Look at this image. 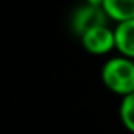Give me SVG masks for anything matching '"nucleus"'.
I'll use <instances>...</instances> for the list:
<instances>
[{
    "label": "nucleus",
    "mask_w": 134,
    "mask_h": 134,
    "mask_svg": "<svg viewBox=\"0 0 134 134\" xmlns=\"http://www.w3.org/2000/svg\"><path fill=\"white\" fill-rule=\"evenodd\" d=\"M103 84L121 98L134 92V60L126 57L109 58L101 70Z\"/></svg>",
    "instance_id": "nucleus-1"
},
{
    "label": "nucleus",
    "mask_w": 134,
    "mask_h": 134,
    "mask_svg": "<svg viewBox=\"0 0 134 134\" xmlns=\"http://www.w3.org/2000/svg\"><path fill=\"white\" fill-rule=\"evenodd\" d=\"M84 49L95 55H104L115 49V33L107 25H99L87 30L81 35Z\"/></svg>",
    "instance_id": "nucleus-2"
},
{
    "label": "nucleus",
    "mask_w": 134,
    "mask_h": 134,
    "mask_svg": "<svg viewBox=\"0 0 134 134\" xmlns=\"http://www.w3.org/2000/svg\"><path fill=\"white\" fill-rule=\"evenodd\" d=\"M106 22H107V14L103 10V7L88 5V3L77 8V11L73 16V29L79 36L93 27L106 25Z\"/></svg>",
    "instance_id": "nucleus-3"
},
{
    "label": "nucleus",
    "mask_w": 134,
    "mask_h": 134,
    "mask_svg": "<svg viewBox=\"0 0 134 134\" xmlns=\"http://www.w3.org/2000/svg\"><path fill=\"white\" fill-rule=\"evenodd\" d=\"M115 33V49L121 57L134 60V19L118 22L114 29Z\"/></svg>",
    "instance_id": "nucleus-4"
},
{
    "label": "nucleus",
    "mask_w": 134,
    "mask_h": 134,
    "mask_svg": "<svg viewBox=\"0 0 134 134\" xmlns=\"http://www.w3.org/2000/svg\"><path fill=\"white\" fill-rule=\"evenodd\" d=\"M103 10L117 24L131 21L134 19V0H103Z\"/></svg>",
    "instance_id": "nucleus-5"
},
{
    "label": "nucleus",
    "mask_w": 134,
    "mask_h": 134,
    "mask_svg": "<svg viewBox=\"0 0 134 134\" xmlns=\"http://www.w3.org/2000/svg\"><path fill=\"white\" fill-rule=\"evenodd\" d=\"M120 118L125 128L134 134V92L121 98L120 104Z\"/></svg>",
    "instance_id": "nucleus-6"
},
{
    "label": "nucleus",
    "mask_w": 134,
    "mask_h": 134,
    "mask_svg": "<svg viewBox=\"0 0 134 134\" xmlns=\"http://www.w3.org/2000/svg\"><path fill=\"white\" fill-rule=\"evenodd\" d=\"M85 3H88V5H96V7H103V0H85Z\"/></svg>",
    "instance_id": "nucleus-7"
}]
</instances>
